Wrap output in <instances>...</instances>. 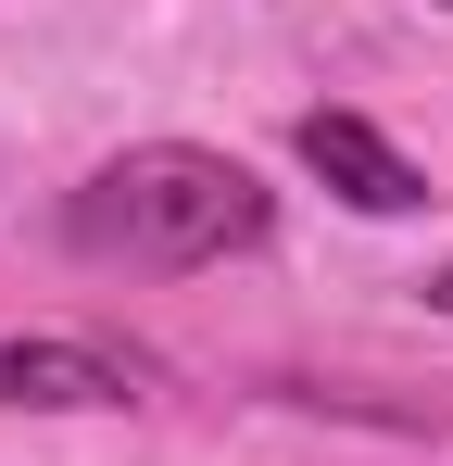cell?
Masks as SVG:
<instances>
[{"mask_svg": "<svg viewBox=\"0 0 453 466\" xmlns=\"http://www.w3.org/2000/svg\"><path fill=\"white\" fill-rule=\"evenodd\" d=\"M302 164H315V177H327L353 215H416V202H428V177L390 152L366 114H302Z\"/></svg>", "mask_w": 453, "mask_h": 466, "instance_id": "3957f363", "label": "cell"}, {"mask_svg": "<svg viewBox=\"0 0 453 466\" xmlns=\"http://www.w3.org/2000/svg\"><path fill=\"white\" fill-rule=\"evenodd\" d=\"M428 303H441V315H453V265H441V278H428Z\"/></svg>", "mask_w": 453, "mask_h": 466, "instance_id": "277c9868", "label": "cell"}, {"mask_svg": "<svg viewBox=\"0 0 453 466\" xmlns=\"http://www.w3.org/2000/svg\"><path fill=\"white\" fill-rule=\"evenodd\" d=\"M0 403H13V416H126V403H139V366H126L114 340L38 328V340H0Z\"/></svg>", "mask_w": 453, "mask_h": 466, "instance_id": "7a4b0ae2", "label": "cell"}, {"mask_svg": "<svg viewBox=\"0 0 453 466\" xmlns=\"http://www.w3.org/2000/svg\"><path fill=\"white\" fill-rule=\"evenodd\" d=\"M64 239L101 265H139V278H189V265H226L265 239V177L202 139H139L64 202Z\"/></svg>", "mask_w": 453, "mask_h": 466, "instance_id": "6da1fadb", "label": "cell"}]
</instances>
